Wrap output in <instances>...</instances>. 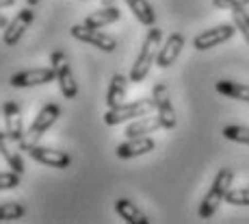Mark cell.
Masks as SVG:
<instances>
[{
    "label": "cell",
    "mask_w": 249,
    "mask_h": 224,
    "mask_svg": "<svg viewBox=\"0 0 249 224\" xmlns=\"http://www.w3.org/2000/svg\"><path fill=\"white\" fill-rule=\"evenodd\" d=\"M160 40H162L160 28L150 26V31H147L145 40H143V44H141V50H139L135 63H132L130 83H141V81H145L152 65L156 63V57H159V50H160Z\"/></svg>",
    "instance_id": "1"
},
{
    "label": "cell",
    "mask_w": 249,
    "mask_h": 224,
    "mask_svg": "<svg viewBox=\"0 0 249 224\" xmlns=\"http://www.w3.org/2000/svg\"><path fill=\"white\" fill-rule=\"evenodd\" d=\"M234 181V172L230 168H221L214 176L213 185H210V189L206 192V196L202 200V204H199V218L202 220H208V218L214 216V211L219 209V204L226 200V194L230 189V185H232Z\"/></svg>",
    "instance_id": "2"
},
{
    "label": "cell",
    "mask_w": 249,
    "mask_h": 224,
    "mask_svg": "<svg viewBox=\"0 0 249 224\" xmlns=\"http://www.w3.org/2000/svg\"><path fill=\"white\" fill-rule=\"evenodd\" d=\"M152 111H156L154 98H139L135 102H122L117 107H111L104 113V124L117 126L122 122H130V120H137V118L150 116Z\"/></svg>",
    "instance_id": "3"
},
{
    "label": "cell",
    "mask_w": 249,
    "mask_h": 224,
    "mask_svg": "<svg viewBox=\"0 0 249 224\" xmlns=\"http://www.w3.org/2000/svg\"><path fill=\"white\" fill-rule=\"evenodd\" d=\"M61 116V107L54 102L46 104V107H41V111L35 116V120L31 122V126H28L26 135H24V140L20 142L18 146H24V144H37V142L41 140V137L46 135L48 131L52 128V124H54L56 120H59Z\"/></svg>",
    "instance_id": "4"
},
{
    "label": "cell",
    "mask_w": 249,
    "mask_h": 224,
    "mask_svg": "<svg viewBox=\"0 0 249 224\" xmlns=\"http://www.w3.org/2000/svg\"><path fill=\"white\" fill-rule=\"evenodd\" d=\"M50 65L56 74V83H59V89L68 100H74L78 96V83L74 79V72H71V65L65 57L63 50H54L50 57Z\"/></svg>",
    "instance_id": "5"
},
{
    "label": "cell",
    "mask_w": 249,
    "mask_h": 224,
    "mask_svg": "<svg viewBox=\"0 0 249 224\" xmlns=\"http://www.w3.org/2000/svg\"><path fill=\"white\" fill-rule=\"evenodd\" d=\"M22 150H26V155L31 159H35L37 163L48 165V168H56V170H65L70 168L71 157L65 150H54V148H46L39 144H24L20 146Z\"/></svg>",
    "instance_id": "6"
},
{
    "label": "cell",
    "mask_w": 249,
    "mask_h": 224,
    "mask_svg": "<svg viewBox=\"0 0 249 224\" xmlns=\"http://www.w3.org/2000/svg\"><path fill=\"white\" fill-rule=\"evenodd\" d=\"M71 37L78 41H83V44L87 46H93V48L102 50V52H113L117 48V40L111 35H107V33H102L100 28H89L85 24H74L70 28Z\"/></svg>",
    "instance_id": "7"
},
{
    "label": "cell",
    "mask_w": 249,
    "mask_h": 224,
    "mask_svg": "<svg viewBox=\"0 0 249 224\" xmlns=\"http://www.w3.org/2000/svg\"><path fill=\"white\" fill-rule=\"evenodd\" d=\"M152 98H154L156 116L160 118L162 128H167V131L176 128V124H178V118H176V111H174V104H171V96H169L167 85L165 83L154 85V89H152Z\"/></svg>",
    "instance_id": "8"
},
{
    "label": "cell",
    "mask_w": 249,
    "mask_h": 224,
    "mask_svg": "<svg viewBox=\"0 0 249 224\" xmlns=\"http://www.w3.org/2000/svg\"><path fill=\"white\" fill-rule=\"evenodd\" d=\"M234 33H236V26L234 24H217V26L208 28V31L199 33V35L193 40V48L199 50V52L210 50V48H214V46L223 44V41L232 40Z\"/></svg>",
    "instance_id": "9"
},
{
    "label": "cell",
    "mask_w": 249,
    "mask_h": 224,
    "mask_svg": "<svg viewBox=\"0 0 249 224\" xmlns=\"http://www.w3.org/2000/svg\"><path fill=\"white\" fill-rule=\"evenodd\" d=\"M56 81V74L54 70L50 68H33V70H22V72L13 74L11 76V87H18V89H26V87H37V85H48Z\"/></svg>",
    "instance_id": "10"
},
{
    "label": "cell",
    "mask_w": 249,
    "mask_h": 224,
    "mask_svg": "<svg viewBox=\"0 0 249 224\" xmlns=\"http://www.w3.org/2000/svg\"><path fill=\"white\" fill-rule=\"evenodd\" d=\"M33 22H35V11H33V7H24L22 11L7 24V28H4L2 41L7 46H16L18 41L24 37V33L31 28Z\"/></svg>",
    "instance_id": "11"
},
{
    "label": "cell",
    "mask_w": 249,
    "mask_h": 224,
    "mask_svg": "<svg viewBox=\"0 0 249 224\" xmlns=\"http://www.w3.org/2000/svg\"><path fill=\"white\" fill-rule=\"evenodd\" d=\"M156 148V142L152 140L150 135H139V137H128L126 142L115 148V155L119 159H135V157H141V155H147Z\"/></svg>",
    "instance_id": "12"
},
{
    "label": "cell",
    "mask_w": 249,
    "mask_h": 224,
    "mask_svg": "<svg viewBox=\"0 0 249 224\" xmlns=\"http://www.w3.org/2000/svg\"><path fill=\"white\" fill-rule=\"evenodd\" d=\"M184 35L182 33H171L169 37H167V41L160 46V50H159V57H156V65L162 70H167L169 65H174L176 63V59L180 57V52L182 48H184Z\"/></svg>",
    "instance_id": "13"
},
{
    "label": "cell",
    "mask_w": 249,
    "mask_h": 224,
    "mask_svg": "<svg viewBox=\"0 0 249 224\" xmlns=\"http://www.w3.org/2000/svg\"><path fill=\"white\" fill-rule=\"evenodd\" d=\"M2 116H4V124H7V133L18 142V144H20V142L24 140V135H26V131H24V120H22L20 104L13 102V100L4 102Z\"/></svg>",
    "instance_id": "14"
},
{
    "label": "cell",
    "mask_w": 249,
    "mask_h": 224,
    "mask_svg": "<svg viewBox=\"0 0 249 224\" xmlns=\"http://www.w3.org/2000/svg\"><path fill=\"white\" fill-rule=\"evenodd\" d=\"M16 144L18 142L13 140L7 131H0V155H2V159L7 161V165L13 170V172L22 174L24 172V161H22V155L16 148Z\"/></svg>",
    "instance_id": "15"
},
{
    "label": "cell",
    "mask_w": 249,
    "mask_h": 224,
    "mask_svg": "<svg viewBox=\"0 0 249 224\" xmlns=\"http://www.w3.org/2000/svg\"><path fill=\"white\" fill-rule=\"evenodd\" d=\"M119 18H122V11L111 4V7H102V9H98V11H93L91 16H87L83 24L89 28H104L108 24H115Z\"/></svg>",
    "instance_id": "16"
},
{
    "label": "cell",
    "mask_w": 249,
    "mask_h": 224,
    "mask_svg": "<svg viewBox=\"0 0 249 224\" xmlns=\"http://www.w3.org/2000/svg\"><path fill=\"white\" fill-rule=\"evenodd\" d=\"M159 128H162V122L159 116H143L137 118L135 122L126 126V135L128 137H139V135H150V133H156Z\"/></svg>",
    "instance_id": "17"
},
{
    "label": "cell",
    "mask_w": 249,
    "mask_h": 224,
    "mask_svg": "<svg viewBox=\"0 0 249 224\" xmlns=\"http://www.w3.org/2000/svg\"><path fill=\"white\" fill-rule=\"evenodd\" d=\"M115 211L122 216V220H126L130 224H150L145 213H143L141 209L128 198H119L117 203H115Z\"/></svg>",
    "instance_id": "18"
},
{
    "label": "cell",
    "mask_w": 249,
    "mask_h": 224,
    "mask_svg": "<svg viewBox=\"0 0 249 224\" xmlns=\"http://www.w3.org/2000/svg\"><path fill=\"white\" fill-rule=\"evenodd\" d=\"M128 81H130V76L113 74L111 85H108V92H107V104H108V109L117 107V104L124 102V98H126V94H128Z\"/></svg>",
    "instance_id": "19"
},
{
    "label": "cell",
    "mask_w": 249,
    "mask_h": 224,
    "mask_svg": "<svg viewBox=\"0 0 249 224\" xmlns=\"http://www.w3.org/2000/svg\"><path fill=\"white\" fill-rule=\"evenodd\" d=\"M126 4L132 11V16H135L143 26H154L156 24V11L150 4V0H126Z\"/></svg>",
    "instance_id": "20"
},
{
    "label": "cell",
    "mask_w": 249,
    "mask_h": 224,
    "mask_svg": "<svg viewBox=\"0 0 249 224\" xmlns=\"http://www.w3.org/2000/svg\"><path fill=\"white\" fill-rule=\"evenodd\" d=\"M214 89H217L221 96H226V98H234V100L249 102V85L236 83V81H217V83H214Z\"/></svg>",
    "instance_id": "21"
},
{
    "label": "cell",
    "mask_w": 249,
    "mask_h": 224,
    "mask_svg": "<svg viewBox=\"0 0 249 224\" xmlns=\"http://www.w3.org/2000/svg\"><path fill=\"white\" fill-rule=\"evenodd\" d=\"M232 22L236 26V31L243 35V40L247 41L249 46V11H245V7L232 9Z\"/></svg>",
    "instance_id": "22"
},
{
    "label": "cell",
    "mask_w": 249,
    "mask_h": 224,
    "mask_svg": "<svg viewBox=\"0 0 249 224\" xmlns=\"http://www.w3.org/2000/svg\"><path fill=\"white\" fill-rule=\"evenodd\" d=\"M26 213V207L20 203H4L0 204V222H9V220H20Z\"/></svg>",
    "instance_id": "23"
},
{
    "label": "cell",
    "mask_w": 249,
    "mask_h": 224,
    "mask_svg": "<svg viewBox=\"0 0 249 224\" xmlns=\"http://www.w3.org/2000/svg\"><path fill=\"white\" fill-rule=\"evenodd\" d=\"M223 137L230 142H236V144H247L249 146V128L247 126H238V124H230L223 126Z\"/></svg>",
    "instance_id": "24"
},
{
    "label": "cell",
    "mask_w": 249,
    "mask_h": 224,
    "mask_svg": "<svg viewBox=\"0 0 249 224\" xmlns=\"http://www.w3.org/2000/svg\"><path fill=\"white\" fill-rule=\"evenodd\" d=\"M226 203L234 204V207H249V187H230L226 194Z\"/></svg>",
    "instance_id": "25"
},
{
    "label": "cell",
    "mask_w": 249,
    "mask_h": 224,
    "mask_svg": "<svg viewBox=\"0 0 249 224\" xmlns=\"http://www.w3.org/2000/svg\"><path fill=\"white\" fill-rule=\"evenodd\" d=\"M20 176L18 172H0V192H7V189H16L20 187Z\"/></svg>",
    "instance_id": "26"
},
{
    "label": "cell",
    "mask_w": 249,
    "mask_h": 224,
    "mask_svg": "<svg viewBox=\"0 0 249 224\" xmlns=\"http://www.w3.org/2000/svg\"><path fill=\"white\" fill-rule=\"evenodd\" d=\"M213 4L217 9H238V7H247L249 0H213Z\"/></svg>",
    "instance_id": "27"
},
{
    "label": "cell",
    "mask_w": 249,
    "mask_h": 224,
    "mask_svg": "<svg viewBox=\"0 0 249 224\" xmlns=\"http://www.w3.org/2000/svg\"><path fill=\"white\" fill-rule=\"evenodd\" d=\"M11 4H16V0H0V9H2V7H11Z\"/></svg>",
    "instance_id": "28"
},
{
    "label": "cell",
    "mask_w": 249,
    "mask_h": 224,
    "mask_svg": "<svg viewBox=\"0 0 249 224\" xmlns=\"http://www.w3.org/2000/svg\"><path fill=\"white\" fill-rule=\"evenodd\" d=\"M7 24H9V20L2 16V13H0V28H7Z\"/></svg>",
    "instance_id": "29"
},
{
    "label": "cell",
    "mask_w": 249,
    "mask_h": 224,
    "mask_svg": "<svg viewBox=\"0 0 249 224\" xmlns=\"http://www.w3.org/2000/svg\"><path fill=\"white\" fill-rule=\"evenodd\" d=\"M26 4H28V7H33V9H35L37 4H41V0H26Z\"/></svg>",
    "instance_id": "30"
},
{
    "label": "cell",
    "mask_w": 249,
    "mask_h": 224,
    "mask_svg": "<svg viewBox=\"0 0 249 224\" xmlns=\"http://www.w3.org/2000/svg\"><path fill=\"white\" fill-rule=\"evenodd\" d=\"M111 2H113V0H102V4H104V7H111Z\"/></svg>",
    "instance_id": "31"
}]
</instances>
